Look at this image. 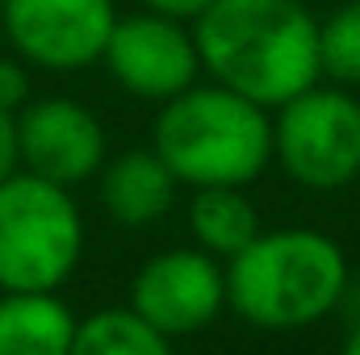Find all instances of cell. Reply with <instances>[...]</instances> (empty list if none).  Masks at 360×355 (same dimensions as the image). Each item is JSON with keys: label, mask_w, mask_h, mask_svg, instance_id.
Here are the masks:
<instances>
[{"label": "cell", "mask_w": 360, "mask_h": 355, "mask_svg": "<svg viewBox=\"0 0 360 355\" xmlns=\"http://www.w3.org/2000/svg\"><path fill=\"white\" fill-rule=\"evenodd\" d=\"M205 80L276 109L323 80L319 17L306 0H210L193 17Z\"/></svg>", "instance_id": "cell-1"}, {"label": "cell", "mask_w": 360, "mask_h": 355, "mask_svg": "<svg viewBox=\"0 0 360 355\" xmlns=\"http://www.w3.org/2000/svg\"><path fill=\"white\" fill-rule=\"evenodd\" d=\"M352 280L344 247L310 226L260 230L226 260V309L252 330L293 335L340 314Z\"/></svg>", "instance_id": "cell-2"}, {"label": "cell", "mask_w": 360, "mask_h": 355, "mask_svg": "<svg viewBox=\"0 0 360 355\" xmlns=\"http://www.w3.org/2000/svg\"><path fill=\"white\" fill-rule=\"evenodd\" d=\"M151 147L180 188H248L272 163V109L201 76L193 88L160 105Z\"/></svg>", "instance_id": "cell-3"}, {"label": "cell", "mask_w": 360, "mask_h": 355, "mask_svg": "<svg viewBox=\"0 0 360 355\" xmlns=\"http://www.w3.org/2000/svg\"><path fill=\"white\" fill-rule=\"evenodd\" d=\"M84 239L68 184L25 168L0 180V288H63L84 260Z\"/></svg>", "instance_id": "cell-4"}, {"label": "cell", "mask_w": 360, "mask_h": 355, "mask_svg": "<svg viewBox=\"0 0 360 355\" xmlns=\"http://www.w3.org/2000/svg\"><path fill=\"white\" fill-rule=\"evenodd\" d=\"M272 163L306 192L360 180V96L319 80L272 109Z\"/></svg>", "instance_id": "cell-5"}, {"label": "cell", "mask_w": 360, "mask_h": 355, "mask_svg": "<svg viewBox=\"0 0 360 355\" xmlns=\"http://www.w3.org/2000/svg\"><path fill=\"white\" fill-rule=\"evenodd\" d=\"M101 67L126 96L147 100V105H164L205 76L193 21H180L155 8L117 13Z\"/></svg>", "instance_id": "cell-6"}, {"label": "cell", "mask_w": 360, "mask_h": 355, "mask_svg": "<svg viewBox=\"0 0 360 355\" xmlns=\"http://www.w3.org/2000/svg\"><path fill=\"white\" fill-rule=\"evenodd\" d=\"M113 21V0H4L0 34L30 67L72 76L101 63Z\"/></svg>", "instance_id": "cell-7"}, {"label": "cell", "mask_w": 360, "mask_h": 355, "mask_svg": "<svg viewBox=\"0 0 360 355\" xmlns=\"http://www.w3.org/2000/svg\"><path fill=\"white\" fill-rule=\"evenodd\" d=\"M126 301L168 343L201 335L226 309V264L201 247H168L134 272Z\"/></svg>", "instance_id": "cell-8"}, {"label": "cell", "mask_w": 360, "mask_h": 355, "mask_svg": "<svg viewBox=\"0 0 360 355\" xmlns=\"http://www.w3.org/2000/svg\"><path fill=\"white\" fill-rule=\"evenodd\" d=\"M17 168L80 188L109 159L101 117L76 96H30L17 113Z\"/></svg>", "instance_id": "cell-9"}, {"label": "cell", "mask_w": 360, "mask_h": 355, "mask_svg": "<svg viewBox=\"0 0 360 355\" xmlns=\"http://www.w3.org/2000/svg\"><path fill=\"white\" fill-rule=\"evenodd\" d=\"M96 196H101V209L109 213V222H117L122 230H147L164 213H172L180 196V180L147 142V147L117 151L101 163Z\"/></svg>", "instance_id": "cell-10"}, {"label": "cell", "mask_w": 360, "mask_h": 355, "mask_svg": "<svg viewBox=\"0 0 360 355\" xmlns=\"http://www.w3.org/2000/svg\"><path fill=\"white\" fill-rule=\"evenodd\" d=\"M76 322L59 288H0V355H72Z\"/></svg>", "instance_id": "cell-11"}, {"label": "cell", "mask_w": 360, "mask_h": 355, "mask_svg": "<svg viewBox=\"0 0 360 355\" xmlns=\"http://www.w3.org/2000/svg\"><path fill=\"white\" fill-rule=\"evenodd\" d=\"M184 222H188V239L193 247L210 251L214 260H231L239 255L264 226H260V209L256 201L239 188V184H210V188H193L188 196V209H184Z\"/></svg>", "instance_id": "cell-12"}, {"label": "cell", "mask_w": 360, "mask_h": 355, "mask_svg": "<svg viewBox=\"0 0 360 355\" xmlns=\"http://www.w3.org/2000/svg\"><path fill=\"white\" fill-rule=\"evenodd\" d=\"M172 347L130 301L92 309L76 322V355H164Z\"/></svg>", "instance_id": "cell-13"}, {"label": "cell", "mask_w": 360, "mask_h": 355, "mask_svg": "<svg viewBox=\"0 0 360 355\" xmlns=\"http://www.w3.org/2000/svg\"><path fill=\"white\" fill-rule=\"evenodd\" d=\"M319 67L323 80L360 88V0H344L319 17Z\"/></svg>", "instance_id": "cell-14"}, {"label": "cell", "mask_w": 360, "mask_h": 355, "mask_svg": "<svg viewBox=\"0 0 360 355\" xmlns=\"http://www.w3.org/2000/svg\"><path fill=\"white\" fill-rule=\"evenodd\" d=\"M30 63L21 55H0V109L17 113L30 96H34V80H30Z\"/></svg>", "instance_id": "cell-15"}, {"label": "cell", "mask_w": 360, "mask_h": 355, "mask_svg": "<svg viewBox=\"0 0 360 355\" xmlns=\"http://www.w3.org/2000/svg\"><path fill=\"white\" fill-rule=\"evenodd\" d=\"M17 172V126H13V113L0 109V180Z\"/></svg>", "instance_id": "cell-16"}, {"label": "cell", "mask_w": 360, "mask_h": 355, "mask_svg": "<svg viewBox=\"0 0 360 355\" xmlns=\"http://www.w3.org/2000/svg\"><path fill=\"white\" fill-rule=\"evenodd\" d=\"M143 8H155V13H168V17H180V21H193L210 0H139Z\"/></svg>", "instance_id": "cell-17"}, {"label": "cell", "mask_w": 360, "mask_h": 355, "mask_svg": "<svg viewBox=\"0 0 360 355\" xmlns=\"http://www.w3.org/2000/svg\"><path fill=\"white\" fill-rule=\"evenodd\" d=\"M340 309H344L348 318H356V314H360V276L348 280V293H344V305H340Z\"/></svg>", "instance_id": "cell-18"}, {"label": "cell", "mask_w": 360, "mask_h": 355, "mask_svg": "<svg viewBox=\"0 0 360 355\" xmlns=\"http://www.w3.org/2000/svg\"><path fill=\"white\" fill-rule=\"evenodd\" d=\"M344 351L348 355H360V314L348 318V335H344Z\"/></svg>", "instance_id": "cell-19"}, {"label": "cell", "mask_w": 360, "mask_h": 355, "mask_svg": "<svg viewBox=\"0 0 360 355\" xmlns=\"http://www.w3.org/2000/svg\"><path fill=\"white\" fill-rule=\"evenodd\" d=\"M0 13H4V0H0Z\"/></svg>", "instance_id": "cell-20"}]
</instances>
